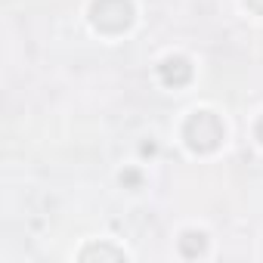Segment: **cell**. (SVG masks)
I'll list each match as a JSON object with an SVG mask.
<instances>
[{
  "instance_id": "7",
  "label": "cell",
  "mask_w": 263,
  "mask_h": 263,
  "mask_svg": "<svg viewBox=\"0 0 263 263\" xmlns=\"http://www.w3.org/2000/svg\"><path fill=\"white\" fill-rule=\"evenodd\" d=\"M245 4H248L254 13H260V16H263V0H245Z\"/></svg>"
},
{
  "instance_id": "8",
  "label": "cell",
  "mask_w": 263,
  "mask_h": 263,
  "mask_svg": "<svg viewBox=\"0 0 263 263\" xmlns=\"http://www.w3.org/2000/svg\"><path fill=\"white\" fill-rule=\"evenodd\" d=\"M257 140H260V143H263V118H260V121H257Z\"/></svg>"
},
{
  "instance_id": "2",
  "label": "cell",
  "mask_w": 263,
  "mask_h": 263,
  "mask_svg": "<svg viewBox=\"0 0 263 263\" xmlns=\"http://www.w3.org/2000/svg\"><path fill=\"white\" fill-rule=\"evenodd\" d=\"M90 19L99 31L118 34L134 22V7H130V0H96L90 7Z\"/></svg>"
},
{
  "instance_id": "5",
  "label": "cell",
  "mask_w": 263,
  "mask_h": 263,
  "mask_svg": "<svg viewBox=\"0 0 263 263\" xmlns=\"http://www.w3.org/2000/svg\"><path fill=\"white\" fill-rule=\"evenodd\" d=\"M81 260H124V251L118 248H108V245H93V248H84L81 251Z\"/></svg>"
},
{
  "instance_id": "1",
  "label": "cell",
  "mask_w": 263,
  "mask_h": 263,
  "mask_svg": "<svg viewBox=\"0 0 263 263\" xmlns=\"http://www.w3.org/2000/svg\"><path fill=\"white\" fill-rule=\"evenodd\" d=\"M183 140L192 152H214L223 143V121L211 111H195L183 124Z\"/></svg>"
},
{
  "instance_id": "4",
  "label": "cell",
  "mask_w": 263,
  "mask_h": 263,
  "mask_svg": "<svg viewBox=\"0 0 263 263\" xmlns=\"http://www.w3.org/2000/svg\"><path fill=\"white\" fill-rule=\"evenodd\" d=\"M204 235L201 232H183V238H180V254L183 257H198V254H204Z\"/></svg>"
},
{
  "instance_id": "3",
  "label": "cell",
  "mask_w": 263,
  "mask_h": 263,
  "mask_svg": "<svg viewBox=\"0 0 263 263\" xmlns=\"http://www.w3.org/2000/svg\"><path fill=\"white\" fill-rule=\"evenodd\" d=\"M158 74H161V81H164L167 87H183V84H189V78H192V65H189L183 56H171V59H164V62L158 65Z\"/></svg>"
},
{
  "instance_id": "6",
  "label": "cell",
  "mask_w": 263,
  "mask_h": 263,
  "mask_svg": "<svg viewBox=\"0 0 263 263\" xmlns=\"http://www.w3.org/2000/svg\"><path fill=\"white\" fill-rule=\"evenodd\" d=\"M121 183H130V186H137V183H140V174H134V171H130V174H124V177H121Z\"/></svg>"
}]
</instances>
